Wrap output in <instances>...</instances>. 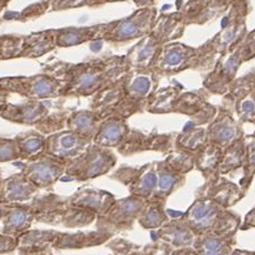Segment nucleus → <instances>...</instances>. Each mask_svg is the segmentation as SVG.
<instances>
[{
	"label": "nucleus",
	"mask_w": 255,
	"mask_h": 255,
	"mask_svg": "<svg viewBox=\"0 0 255 255\" xmlns=\"http://www.w3.org/2000/svg\"><path fill=\"white\" fill-rule=\"evenodd\" d=\"M130 68L126 55H111L80 63L58 61L45 67L44 73L61 82L60 97H93Z\"/></svg>",
	"instance_id": "obj_1"
},
{
	"label": "nucleus",
	"mask_w": 255,
	"mask_h": 255,
	"mask_svg": "<svg viewBox=\"0 0 255 255\" xmlns=\"http://www.w3.org/2000/svg\"><path fill=\"white\" fill-rule=\"evenodd\" d=\"M160 78L151 69L130 68L115 83L92 97L90 110L103 120L110 116L128 120L145 112L148 98L159 89Z\"/></svg>",
	"instance_id": "obj_2"
},
{
	"label": "nucleus",
	"mask_w": 255,
	"mask_h": 255,
	"mask_svg": "<svg viewBox=\"0 0 255 255\" xmlns=\"http://www.w3.org/2000/svg\"><path fill=\"white\" fill-rule=\"evenodd\" d=\"M207 95L204 88L200 91H185L181 85L164 86L149 97L145 112L185 115L190 119V125L202 127L208 125L217 112V107L208 103Z\"/></svg>",
	"instance_id": "obj_3"
},
{
	"label": "nucleus",
	"mask_w": 255,
	"mask_h": 255,
	"mask_svg": "<svg viewBox=\"0 0 255 255\" xmlns=\"http://www.w3.org/2000/svg\"><path fill=\"white\" fill-rule=\"evenodd\" d=\"M70 113L68 108L51 99L27 100L21 104L7 103L0 112V118L17 125L35 127L37 131L47 136L66 129Z\"/></svg>",
	"instance_id": "obj_4"
},
{
	"label": "nucleus",
	"mask_w": 255,
	"mask_h": 255,
	"mask_svg": "<svg viewBox=\"0 0 255 255\" xmlns=\"http://www.w3.org/2000/svg\"><path fill=\"white\" fill-rule=\"evenodd\" d=\"M185 28L186 25L179 12L157 16L151 32L139 39L126 54L131 68L148 69L160 48L164 44L181 38L184 35Z\"/></svg>",
	"instance_id": "obj_5"
},
{
	"label": "nucleus",
	"mask_w": 255,
	"mask_h": 255,
	"mask_svg": "<svg viewBox=\"0 0 255 255\" xmlns=\"http://www.w3.org/2000/svg\"><path fill=\"white\" fill-rule=\"evenodd\" d=\"M249 12L246 0H235L226 13L220 31L198 47V70H211L216 60L246 33L245 20Z\"/></svg>",
	"instance_id": "obj_6"
},
{
	"label": "nucleus",
	"mask_w": 255,
	"mask_h": 255,
	"mask_svg": "<svg viewBox=\"0 0 255 255\" xmlns=\"http://www.w3.org/2000/svg\"><path fill=\"white\" fill-rule=\"evenodd\" d=\"M28 204L36 222L47 226L80 229L95 223L97 219L95 213L74 207L67 197L57 193H37Z\"/></svg>",
	"instance_id": "obj_7"
},
{
	"label": "nucleus",
	"mask_w": 255,
	"mask_h": 255,
	"mask_svg": "<svg viewBox=\"0 0 255 255\" xmlns=\"http://www.w3.org/2000/svg\"><path fill=\"white\" fill-rule=\"evenodd\" d=\"M181 216L196 236H235L242 222L238 215L202 197H197Z\"/></svg>",
	"instance_id": "obj_8"
},
{
	"label": "nucleus",
	"mask_w": 255,
	"mask_h": 255,
	"mask_svg": "<svg viewBox=\"0 0 255 255\" xmlns=\"http://www.w3.org/2000/svg\"><path fill=\"white\" fill-rule=\"evenodd\" d=\"M118 162L112 148L103 147L92 142L81 155L67 163L61 181L85 182L110 172Z\"/></svg>",
	"instance_id": "obj_9"
},
{
	"label": "nucleus",
	"mask_w": 255,
	"mask_h": 255,
	"mask_svg": "<svg viewBox=\"0 0 255 255\" xmlns=\"http://www.w3.org/2000/svg\"><path fill=\"white\" fill-rule=\"evenodd\" d=\"M128 187L131 196L157 201L160 189V161H152L140 167L122 166L111 175Z\"/></svg>",
	"instance_id": "obj_10"
},
{
	"label": "nucleus",
	"mask_w": 255,
	"mask_h": 255,
	"mask_svg": "<svg viewBox=\"0 0 255 255\" xmlns=\"http://www.w3.org/2000/svg\"><path fill=\"white\" fill-rule=\"evenodd\" d=\"M156 17L157 9L155 7H140L128 17L107 23V30L103 40L113 44H122L134 39H141L151 32Z\"/></svg>",
	"instance_id": "obj_11"
},
{
	"label": "nucleus",
	"mask_w": 255,
	"mask_h": 255,
	"mask_svg": "<svg viewBox=\"0 0 255 255\" xmlns=\"http://www.w3.org/2000/svg\"><path fill=\"white\" fill-rule=\"evenodd\" d=\"M198 47L179 42H170L160 48L148 69L157 76L168 77L189 69L198 70Z\"/></svg>",
	"instance_id": "obj_12"
},
{
	"label": "nucleus",
	"mask_w": 255,
	"mask_h": 255,
	"mask_svg": "<svg viewBox=\"0 0 255 255\" xmlns=\"http://www.w3.org/2000/svg\"><path fill=\"white\" fill-rule=\"evenodd\" d=\"M0 88L9 93L28 100H45L59 98L62 84L58 78L46 73L32 76H15L0 78Z\"/></svg>",
	"instance_id": "obj_13"
},
{
	"label": "nucleus",
	"mask_w": 255,
	"mask_h": 255,
	"mask_svg": "<svg viewBox=\"0 0 255 255\" xmlns=\"http://www.w3.org/2000/svg\"><path fill=\"white\" fill-rule=\"evenodd\" d=\"M146 200L142 198L130 196L115 201L103 214L97 216L96 229L116 234L120 231L132 230L133 224L141 212Z\"/></svg>",
	"instance_id": "obj_14"
},
{
	"label": "nucleus",
	"mask_w": 255,
	"mask_h": 255,
	"mask_svg": "<svg viewBox=\"0 0 255 255\" xmlns=\"http://www.w3.org/2000/svg\"><path fill=\"white\" fill-rule=\"evenodd\" d=\"M243 38L216 60L215 65L205 77L202 86L211 95H226L232 82L236 80L239 67L246 61L242 48Z\"/></svg>",
	"instance_id": "obj_15"
},
{
	"label": "nucleus",
	"mask_w": 255,
	"mask_h": 255,
	"mask_svg": "<svg viewBox=\"0 0 255 255\" xmlns=\"http://www.w3.org/2000/svg\"><path fill=\"white\" fill-rule=\"evenodd\" d=\"M20 161L21 162L14 161L13 164L20 168L21 172H23L38 189L46 191H51L57 182L61 179L68 163L46 153H40L28 160Z\"/></svg>",
	"instance_id": "obj_16"
},
{
	"label": "nucleus",
	"mask_w": 255,
	"mask_h": 255,
	"mask_svg": "<svg viewBox=\"0 0 255 255\" xmlns=\"http://www.w3.org/2000/svg\"><path fill=\"white\" fill-rule=\"evenodd\" d=\"M235 112L241 122L255 120V73H250L232 82L228 92L223 95V105Z\"/></svg>",
	"instance_id": "obj_17"
},
{
	"label": "nucleus",
	"mask_w": 255,
	"mask_h": 255,
	"mask_svg": "<svg viewBox=\"0 0 255 255\" xmlns=\"http://www.w3.org/2000/svg\"><path fill=\"white\" fill-rule=\"evenodd\" d=\"M175 137L174 133H145L140 130L130 129L126 139L116 149L125 156L141 152H160L168 154L175 148Z\"/></svg>",
	"instance_id": "obj_18"
},
{
	"label": "nucleus",
	"mask_w": 255,
	"mask_h": 255,
	"mask_svg": "<svg viewBox=\"0 0 255 255\" xmlns=\"http://www.w3.org/2000/svg\"><path fill=\"white\" fill-rule=\"evenodd\" d=\"M235 0H177V12L185 25H204L226 15Z\"/></svg>",
	"instance_id": "obj_19"
},
{
	"label": "nucleus",
	"mask_w": 255,
	"mask_h": 255,
	"mask_svg": "<svg viewBox=\"0 0 255 255\" xmlns=\"http://www.w3.org/2000/svg\"><path fill=\"white\" fill-rule=\"evenodd\" d=\"M91 144L92 140L88 138L78 136L68 129H63L47 134L45 138L44 153L65 162H69L81 155Z\"/></svg>",
	"instance_id": "obj_20"
},
{
	"label": "nucleus",
	"mask_w": 255,
	"mask_h": 255,
	"mask_svg": "<svg viewBox=\"0 0 255 255\" xmlns=\"http://www.w3.org/2000/svg\"><path fill=\"white\" fill-rule=\"evenodd\" d=\"M206 131L207 141L221 148L227 147L244 137L241 126L234 119L231 112L223 106L217 108L216 114L207 125Z\"/></svg>",
	"instance_id": "obj_21"
},
{
	"label": "nucleus",
	"mask_w": 255,
	"mask_h": 255,
	"mask_svg": "<svg viewBox=\"0 0 255 255\" xmlns=\"http://www.w3.org/2000/svg\"><path fill=\"white\" fill-rule=\"evenodd\" d=\"M35 217L28 202L0 205V232L18 238L30 230Z\"/></svg>",
	"instance_id": "obj_22"
},
{
	"label": "nucleus",
	"mask_w": 255,
	"mask_h": 255,
	"mask_svg": "<svg viewBox=\"0 0 255 255\" xmlns=\"http://www.w3.org/2000/svg\"><path fill=\"white\" fill-rule=\"evenodd\" d=\"M114 234L101 230L93 231H80L75 234H67L54 230L52 246L54 250H82L103 245L111 241Z\"/></svg>",
	"instance_id": "obj_23"
},
{
	"label": "nucleus",
	"mask_w": 255,
	"mask_h": 255,
	"mask_svg": "<svg viewBox=\"0 0 255 255\" xmlns=\"http://www.w3.org/2000/svg\"><path fill=\"white\" fill-rule=\"evenodd\" d=\"M198 197L208 198L224 208H230L244 198V190L237 184L220 176L214 181L205 182L197 192Z\"/></svg>",
	"instance_id": "obj_24"
},
{
	"label": "nucleus",
	"mask_w": 255,
	"mask_h": 255,
	"mask_svg": "<svg viewBox=\"0 0 255 255\" xmlns=\"http://www.w3.org/2000/svg\"><path fill=\"white\" fill-rule=\"evenodd\" d=\"M67 199L74 207L92 212L98 216L113 204L116 198L108 191L84 186L80 187Z\"/></svg>",
	"instance_id": "obj_25"
},
{
	"label": "nucleus",
	"mask_w": 255,
	"mask_h": 255,
	"mask_svg": "<svg viewBox=\"0 0 255 255\" xmlns=\"http://www.w3.org/2000/svg\"><path fill=\"white\" fill-rule=\"evenodd\" d=\"M37 187L23 172H16L1 182L2 204H25L38 193Z\"/></svg>",
	"instance_id": "obj_26"
},
{
	"label": "nucleus",
	"mask_w": 255,
	"mask_h": 255,
	"mask_svg": "<svg viewBox=\"0 0 255 255\" xmlns=\"http://www.w3.org/2000/svg\"><path fill=\"white\" fill-rule=\"evenodd\" d=\"M151 237L152 241L159 239V241L169 244L175 250H177L182 249V247L192 246L196 235H194L192 229L187 226V223L182 219V216H179L169 220L162 227L156 229V231L153 232Z\"/></svg>",
	"instance_id": "obj_27"
},
{
	"label": "nucleus",
	"mask_w": 255,
	"mask_h": 255,
	"mask_svg": "<svg viewBox=\"0 0 255 255\" xmlns=\"http://www.w3.org/2000/svg\"><path fill=\"white\" fill-rule=\"evenodd\" d=\"M54 230L30 229L18 237L16 250L20 255H55L53 253Z\"/></svg>",
	"instance_id": "obj_28"
},
{
	"label": "nucleus",
	"mask_w": 255,
	"mask_h": 255,
	"mask_svg": "<svg viewBox=\"0 0 255 255\" xmlns=\"http://www.w3.org/2000/svg\"><path fill=\"white\" fill-rule=\"evenodd\" d=\"M130 132L127 120L110 116L101 121L92 142L107 148H118Z\"/></svg>",
	"instance_id": "obj_29"
},
{
	"label": "nucleus",
	"mask_w": 255,
	"mask_h": 255,
	"mask_svg": "<svg viewBox=\"0 0 255 255\" xmlns=\"http://www.w3.org/2000/svg\"><path fill=\"white\" fill-rule=\"evenodd\" d=\"M106 30L107 23L93 25V27L55 29V45L57 47H70L91 40L103 39Z\"/></svg>",
	"instance_id": "obj_30"
},
{
	"label": "nucleus",
	"mask_w": 255,
	"mask_h": 255,
	"mask_svg": "<svg viewBox=\"0 0 255 255\" xmlns=\"http://www.w3.org/2000/svg\"><path fill=\"white\" fill-rule=\"evenodd\" d=\"M222 149L219 146L212 144V142H206V144L194 153V166L196 169L200 171L204 176L206 182L214 181V179L220 177V160Z\"/></svg>",
	"instance_id": "obj_31"
},
{
	"label": "nucleus",
	"mask_w": 255,
	"mask_h": 255,
	"mask_svg": "<svg viewBox=\"0 0 255 255\" xmlns=\"http://www.w3.org/2000/svg\"><path fill=\"white\" fill-rule=\"evenodd\" d=\"M103 119L91 110L71 111L67 119L66 129L73 131L78 136L93 140Z\"/></svg>",
	"instance_id": "obj_32"
},
{
	"label": "nucleus",
	"mask_w": 255,
	"mask_h": 255,
	"mask_svg": "<svg viewBox=\"0 0 255 255\" xmlns=\"http://www.w3.org/2000/svg\"><path fill=\"white\" fill-rule=\"evenodd\" d=\"M235 243V236L198 235L192 247L197 255H231Z\"/></svg>",
	"instance_id": "obj_33"
},
{
	"label": "nucleus",
	"mask_w": 255,
	"mask_h": 255,
	"mask_svg": "<svg viewBox=\"0 0 255 255\" xmlns=\"http://www.w3.org/2000/svg\"><path fill=\"white\" fill-rule=\"evenodd\" d=\"M55 47V30L33 33L24 37L20 58H39Z\"/></svg>",
	"instance_id": "obj_34"
},
{
	"label": "nucleus",
	"mask_w": 255,
	"mask_h": 255,
	"mask_svg": "<svg viewBox=\"0 0 255 255\" xmlns=\"http://www.w3.org/2000/svg\"><path fill=\"white\" fill-rule=\"evenodd\" d=\"M207 142V131L206 128L192 126L190 123L184 127L181 132L175 137V149L196 152Z\"/></svg>",
	"instance_id": "obj_35"
},
{
	"label": "nucleus",
	"mask_w": 255,
	"mask_h": 255,
	"mask_svg": "<svg viewBox=\"0 0 255 255\" xmlns=\"http://www.w3.org/2000/svg\"><path fill=\"white\" fill-rule=\"evenodd\" d=\"M162 201H146L144 207L138 216L137 222L142 229L147 230H156L169 221V213L164 208Z\"/></svg>",
	"instance_id": "obj_36"
},
{
	"label": "nucleus",
	"mask_w": 255,
	"mask_h": 255,
	"mask_svg": "<svg viewBox=\"0 0 255 255\" xmlns=\"http://www.w3.org/2000/svg\"><path fill=\"white\" fill-rule=\"evenodd\" d=\"M244 159H245V142L243 137L222 149L219 166L220 175L226 176L231 171L243 168Z\"/></svg>",
	"instance_id": "obj_37"
},
{
	"label": "nucleus",
	"mask_w": 255,
	"mask_h": 255,
	"mask_svg": "<svg viewBox=\"0 0 255 255\" xmlns=\"http://www.w3.org/2000/svg\"><path fill=\"white\" fill-rule=\"evenodd\" d=\"M45 138L46 136L37 130H30L27 132H21L14 137L16 141L20 160H28L44 153Z\"/></svg>",
	"instance_id": "obj_38"
},
{
	"label": "nucleus",
	"mask_w": 255,
	"mask_h": 255,
	"mask_svg": "<svg viewBox=\"0 0 255 255\" xmlns=\"http://www.w3.org/2000/svg\"><path fill=\"white\" fill-rule=\"evenodd\" d=\"M164 162L171 170L181 175H186L187 172L192 171L196 166H194V153L181 151V149H172L169 152L164 159Z\"/></svg>",
	"instance_id": "obj_39"
},
{
	"label": "nucleus",
	"mask_w": 255,
	"mask_h": 255,
	"mask_svg": "<svg viewBox=\"0 0 255 255\" xmlns=\"http://www.w3.org/2000/svg\"><path fill=\"white\" fill-rule=\"evenodd\" d=\"M245 142V159H244V176L241 179V187L246 190L250 186L255 172V138L247 136L244 138Z\"/></svg>",
	"instance_id": "obj_40"
},
{
	"label": "nucleus",
	"mask_w": 255,
	"mask_h": 255,
	"mask_svg": "<svg viewBox=\"0 0 255 255\" xmlns=\"http://www.w3.org/2000/svg\"><path fill=\"white\" fill-rule=\"evenodd\" d=\"M24 37L1 36L0 37V61L1 60L20 58Z\"/></svg>",
	"instance_id": "obj_41"
},
{
	"label": "nucleus",
	"mask_w": 255,
	"mask_h": 255,
	"mask_svg": "<svg viewBox=\"0 0 255 255\" xmlns=\"http://www.w3.org/2000/svg\"><path fill=\"white\" fill-rule=\"evenodd\" d=\"M20 160V153L14 138H0V162Z\"/></svg>",
	"instance_id": "obj_42"
},
{
	"label": "nucleus",
	"mask_w": 255,
	"mask_h": 255,
	"mask_svg": "<svg viewBox=\"0 0 255 255\" xmlns=\"http://www.w3.org/2000/svg\"><path fill=\"white\" fill-rule=\"evenodd\" d=\"M175 249L169 244L159 241V239H154L152 244L146 245L142 249V252L145 253V255H172Z\"/></svg>",
	"instance_id": "obj_43"
},
{
	"label": "nucleus",
	"mask_w": 255,
	"mask_h": 255,
	"mask_svg": "<svg viewBox=\"0 0 255 255\" xmlns=\"http://www.w3.org/2000/svg\"><path fill=\"white\" fill-rule=\"evenodd\" d=\"M92 0H50L51 10H63L90 6Z\"/></svg>",
	"instance_id": "obj_44"
},
{
	"label": "nucleus",
	"mask_w": 255,
	"mask_h": 255,
	"mask_svg": "<svg viewBox=\"0 0 255 255\" xmlns=\"http://www.w3.org/2000/svg\"><path fill=\"white\" fill-rule=\"evenodd\" d=\"M107 246L113 251L115 255H128L132 252V251L138 250V247L133 245L132 243L127 242L121 238L114 239V241L110 242L107 244Z\"/></svg>",
	"instance_id": "obj_45"
},
{
	"label": "nucleus",
	"mask_w": 255,
	"mask_h": 255,
	"mask_svg": "<svg viewBox=\"0 0 255 255\" xmlns=\"http://www.w3.org/2000/svg\"><path fill=\"white\" fill-rule=\"evenodd\" d=\"M18 244V238L12 237V236L3 235L0 232V254L10 253L16 250Z\"/></svg>",
	"instance_id": "obj_46"
},
{
	"label": "nucleus",
	"mask_w": 255,
	"mask_h": 255,
	"mask_svg": "<svg viewBox=\"0 0 255 255\" xmlns=\"http://www.w3.org/2000/svg\"><path fill=\"white\" fill-rule=\"evenodd\" d=\"M115 1H128V0H92L89 7H97V6L104 5V3L115 2ZM133 1L136 2L137 6H139V7H145V6L149 5L148 0H133Z\"/></svg>",
	"instance_id": "obj_47"
},
{
	"label": "nucleus",
	"mask_w": 255,
	"mask_h": 255,
	"mask_svg": "<svg viewBox=\"0 0 255 255\" xmlns=\"http://www.w3.org/2000/svg\"><path fill=\"white\" fill-rule=\"evenodd\" d=\"M172 255H197V253L192 246H189V247H182V249L175 250Z\"/></svg>",
	"instance_id": "obj_48"
},
{
	"label": "nucleus",
	"mask_w": 255,
	"mask_h": 255,
	"mask_svg": "<svg viewBox=\"0 0 255 255\" xmlns=\"http://www.w3.org/2000/svg\"><path fill=\"white\" fill-rule=\"evenodd\" d=\"M8 97H9V93L6 91V90H3L0 88V112L3 110V107L6 106L7 103H8Z\"/></svg>",
	"instance_id": "obj_49"
},
{
	"label": "nucleus",
	"mask_w": 255,
	"mask_h": 255,
	"mask_svg": "<svg viewBox=\"0 0 255 255\" xmlns=\"http://www.w3.org/2000/svg\"><path fill=\"white\" fill-rule=\"evenodd\" d=\"M231 255H252L250 252H246V251H241V250H236L232 251Z\"/></svg>",
	"instance_id": "obj_50"
},
{
	"label": "nucleus",
	"mask_w": 255,
	"mask_h": 255,
	"mask_svg": "<svg viewBox=\"0 0 255 255\" xmlns=\"http://www.w3.org/2000/svg\"><path fill=\"white\" fill-rule=\"evenodd\" d=\"M128 255H145V253L142 252V251L134 250V251H132V252H131L130 254H128Z\"/></svg>",
	"instance_id": "obj_51"
},
{
	"label": "nucleus",
	"mask_w": 255,
	"mask_h": 255,
	"mask_svg": "<svg viewBox=\"0 0 255 255\" xmlns=\"http://www.w3.org/2000/svg\"><path fill=\"white\" fill-rule=\"evenodd\" d=\"M7 6V2H5V1H2V0H0V12H1V10L5 8V7Z\"/></svg>",
	"instance_id": "obj_52"
},
{
	"label": "nucleus",
	"mask_w": 255,
	"mask_h": 255,
	"mask_svg": "<svg viewBox=\"0 0 255 255\" xmlns=\"http://www.w3.org/2000/svg\"><path fill=\"white\" fill-rule=\"evenodd\" d=\"M1 182H2V179L0 178V205L2 204V198H1Z\"/></svg>",
	"instance_id": "obj_53"
},
{
	"label": "nucleus",
	"mask_w": 255,
	"mask_h": 255,
	"mask_svg": "<svg viewBox=\"0 0 255 255\" xmlns=\"http://www.w3.org/2000/svg\"><path fill=\"white\" fill-rule=\"evenodd\" d=\"M149 1V3H152V2H154V1H156V0H148Z\"/></svg>",
	"instance_id": "obj_54"
},
{
	"label": "nucleus",
	"mask_w": 255,
	"mask_h": 255,
	"mask_svg": "<svg viewBox=\"0 0 255 255\" xmlns=\"http://www.w3.org/2000/svg\"><path fill=\"white\" fill-rule=\"evenodd\" d=\"M2 1H5V2H8V1H10V0H2Z\"/></svg>",
	"instance_id": "obj_55"
}]
</instances>
